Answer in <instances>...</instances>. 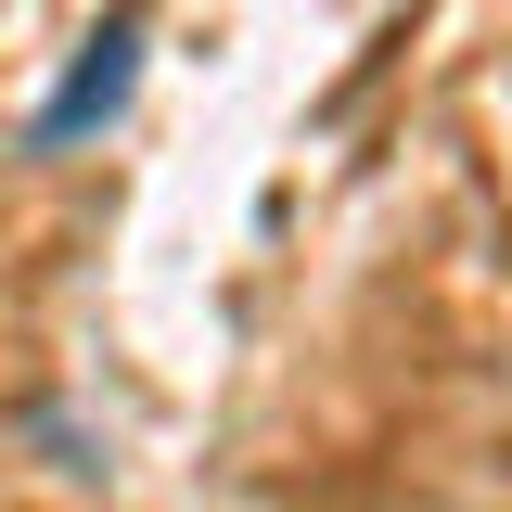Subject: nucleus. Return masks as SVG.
<instances>
[{
	"instance_id": "f257e3e1",
	"label": "nucleus",
	"mask_w": 512,
	"mask_h": 512,
	"mask_svg": "<svg viewBox=\"0 0 512 512\" xmlns=\"http://www.w3.org/2000/svg\"><path fill=\"white\" fill-rule=\"evenodd\" d=\"M128 52H141V13H116V26L90 39V64H77V90H64L52 116H39V141H77V128L103 116V103H116V90H128Z\"/></svg>"
}]
</instances>
